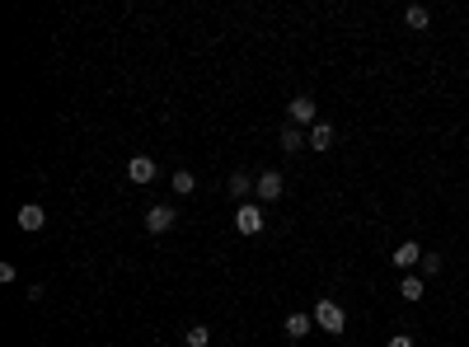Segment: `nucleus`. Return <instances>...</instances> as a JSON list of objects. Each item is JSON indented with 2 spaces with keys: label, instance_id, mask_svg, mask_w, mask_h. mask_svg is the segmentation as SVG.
<instances>
[{
  "label": "nucleus",
  "instance_id": "1",
  "mask_svg": "<svg viewBox=\"0 0 469 347\" xmlns=\"http://www.w3.org/2000/svg\"><path fill=\"white\" fill-rule=\"evenodd\" d=\"M314 324H319L324 333H333V338H338V333L347 329L343 305H338V300H314Z\"/></svg>",
  "mask_w": 469,
  "mask_h": 347
},
{
  "label": "nucleus",
  "instance_id": "2",
  "mask_svg": "<svg viewBox=\"0 0 469 347\" xmlns=\"http://www.w3.org/2000/svg\"><path fill=\"white\" fill-rule=\"evenodd\" d=\"M253 192H258V202H277L281 192H286V183H281L277 169H263L258 174V183H253Z\"/></svg>",
  "mask_w": 469,
  "mask_h": 347
},
{
  "label": "nucleus",
  "instance_id": "3",
  "mask_svg": "<svg viewBox=\"0 0 469 347\" xmlns=\"http://www.w3.org/2000/svg\"><path fill=\"white\" fill-rule=\"evenodd\" d=\"M234 230H239V235H263V211H258V206L253 202H244L239 206V216H234Z\"/></svg>",
  "mask_w": 469,
  "mask_h": 347
},
{
  "label": "nucleus",
  "instance_id": "4",
  "mask_svg": "<svg viewBox=\"0 0 469 347\" xmlns=\"http://www.w3.org/2000/svg\"><path fill=\"white\" fill-rule=\"evenodd\" d=\"M15 221H19V230H29V235H33V230H43V225H47V211L38 202H24Z\"/></svg>",
  "mask_w": 469,
  "mask_h": 347
},
{
  "label": "nucleus",
  "instance_id": "5",
  "mask_svg": "<svg viewBox=\"0 0 469 347\" xmlns=\"http://www.w3.org/2000/svg\"><path fill=\"white\" fill-rule=\"evenodd\" d=\"M146 230H150V235L174 230V206H150V211H146Z\"/></svg>",
  "mask_w": 469,
  "mask_h": 347
},
{
  "label": "nucleus",
  "instance_id": "6",
  "mask_svg": "<svg viewBox=\"0 0 469 347\" xmlns=\"http://www.w3.org/2000/svg\"><path fill=\"white\" fill-rule=\"evenodd\" d=\"M127 178L146 188V183L155 178V160H150V155H136V160H132V164H127Z\"/></svg>",
  "mask_w": 469,
  "mask_h": 347
},
{
  "label": "nucleus",
  "instance_id": "7",
  "mask_svg": "<svg viewBox=\"0 0 469 347\" xmlns=\"http://www.w3.org/2000/svg\"><path fill=\"white\" fill-rule=\"evenodd\" d=\"M390 263H394V268H399V272H408V268H413V263H422V249H418V244H413V239H404V244L394 249V258H390Z\"/></svg>",
  "mask_w": 469,
  "mask_h": 347
},
{
  "label": "nucleus",
  "instance_id": "8",
  "mask_svg": "<svg viewBox=\"0 0 469 347\" xmlns=\"http://www.w3.org/2000/svg\"><path fill=\"white\" fill-rule=\"evenodd\" d=\"M286 113H291V122H314V118H319V113H314V99H310V94H296Z\"/></svg>",
  "mask_w": 469,
  "mask_h": 347
},
{
  "label": "nucleus",
  "instance_id": "9",
  "mask_svg": "<svg viewBox=\"0 0 469 347\" xmlns=\"http://www.w3.org/2000/svg\"><path fill=\"white\" fill-rule=\"evenodd\" d=\"M310 324H314V315H286V338H305V333H310Z\"/></svg>",
  "mask_w": 469,
  "mask_h": 347
},
{
  "label": "nucleus",
  "instance_id": "10",
  "mask_svg": "<svg viewBox=\"0 0 469 347\" xmlns=\"http://www.w3.org/2000/svg\"><path fill=\"white\" fill-rule=\"evenodd\" d=\"M310 146H314V150H328V146H333V127H328V122H314L310 127Z\"/></svg>",
  "mask_w": 469,
  "mask_h": 347
},
{
  "label": "nucleus",
  "instance_id": "11",
  "mask_svg": "<svg viewBox=\"0 0 469 347\" xmlns=\"http://www.w3.org/2000/svg\"><path fill=\"white\" fill-rule=\"evenodd\" d=\"M249 192H253V178H249V174H230V197H239V202H244Z\"/></svg>",
  "mask_w": 469,
  "mask_h": 347
},
{
  "label": "nucleus",
  "instance_id": "12",
  "mask_svg": "<svg viewBox=\"0 0 469 347\" xmlns=\"http://www.w3.org/2000/svg\"><path fill=\"white\" fill-rule=\"evenodd\" d=\"M399 291H404V300H422V277L404 272V282H399Z\"/></svg>",
  "mask_w": 469,
  "mask_h": 347
},
{
  "label": "nucleus",
  "instance_id": "13",
  "mask_svg": "<svg viewBox=\"0 0 469 347\" xmlns=\"http://www.w3.org/2000/svg\"><path fill=\"white\" fill-rule=\"evenodd\" d=\"M427 19H432V15H427L422 5H408V10H404V24H408V29H427Z\"/></svg>",
  "mask_w": 469,
  "mask_h": 347
},
{
  "label": "nucleus",
  "instance_id": "14",
  "mask_svg": "<svg viewBox=\"0 0 469 347\" xmlns=\"http://www.w3.org/2000/svg\"><path fill=\"white\" fill-rule=\"evenodd\" d=\"M183 343H188V347H206V343H211V329H206V324H192Z\"/></svg>",
  "mask_w": 469,
  "mask_h": 347
},
{
  "label": "nucleus",
  "instance_id": "15",
  "mask_svg": "<svg viewBox=\"0 0 469 347\" xmlns=\"http://www.w3.org/2000/svg\"><path fill=\"white\" fill-rule=\"evenodd\" d=\"M174 188H178V197H188V192H197V178H192L188 169H178L174 174Z\"/></svg>",
  "mask_w": 469,
  "mask_h": 347
},
{
  "label": "nucleus",
  "instance_id": "16",
  "mask_svg": "<svg viewBox=\"0 0 469 347\" xmlns=\"http://www.w3.org/2000/svg\"><path fill=\"white\" fill-rule=\"evenodd\" d=\"M300 146H305V136H300L296 127H286V132H281V150H300Z\"/></svg>",
  "mask_w": 469,
  "mask_h": 347
},
{
  "label": "nucleus",
  "instance_id": "17",
  "mask_svg": "<svg viewBox=\"0 0 469 347\" xmlns=\"http://www.w3.org/2000/svg\"><path fill=\"white\" fill-rule=\"evenodd\" d=\"M441 272V258L437 253H422V277H437Z\"/></svg>",
  "mask_w": 469,
  "mask_h": 347
},
{
  "label": "nucleus",
  "instance_id": "18",
  "mask_svg": "<svg viewBox=\"0 0 469 347\" xmlns=\"http://www.w3.org/2000/svg\"><path fill=\"white\" fill-rule=\"evenodd\" d=\"M390 347H413V338H408V333H399V338H390Z\"/></svg>",
  "mask_w": 469,
  "mask_h": 347
}]
</instances>
